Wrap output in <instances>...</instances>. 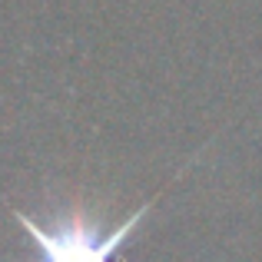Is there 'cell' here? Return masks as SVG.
Listing matches in <instances>:
<instances>
[{
  "instance_id": "1",
  "label": "cell",
  "mask_w": 262,
  "mask_h": 262,
  "mask_svg": "<svg viewBox=\"0 0 262 262\" xmlns=\"http://www.w3.org/2000/svg\"><path fill=\"white\" fill-rule=\"evenodd\" d=\"M146 212H149V203L140 206V209L123 226H116L113 232H103L96 223H90L83 216H70V219H63V223L50 226V229H43L37 219H30L20 209H13V216L20 219L27 236L37 243V249H40L37 262H123L120 246L126 243V236L140 226V219L146 216Z\"/></svg>"
}]
</instances>
